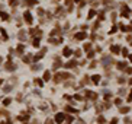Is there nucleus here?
<instances>
[{"instance_id":"nucleus-1","label":"nucleus","mask_w":132,"mask_h":124,"mask_svg":"<svg viewBox=\"0 0 132 124\" xmlns=\"http://www.w3.org/2000/svg\"><path fill=\"white\" fill-rule=\"evenodd\" d=\"M55 118H57V121H58V123H61L62 118H64V115H62V114H58V115L55 117Z\"/></svg>"}]
</instances>
